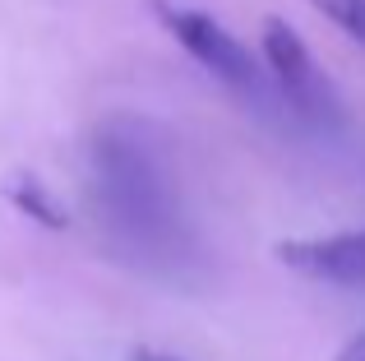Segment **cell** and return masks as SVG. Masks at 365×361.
<instances>
[{"mask_svg":"<svg viewBox=\"0 0 365 361\" xmlns=\"http://www.w3.org/2000/svg\"><path fill=\"white\" fill-rule=\"evenodd\" d=\"M88 208L102 241L130 269L153 278H176L195 269L199 241L180 195V176L148 121L111 116L93 130Z\"/></svg>","mask_w":365,"mask_h":361,"instance_id":"6da1fadb","label":"cell"},{"mask_svg":"<svg viewBox=\"0 0 365 361\" xmlns=\"http://www.w3.org/2000/svg\"><path fill=\"white\" fill-rule=\"evenodd\" d=\"M158 24L195 56V65H204L217 83H227L241 98H268V74L259 70V61L250 56V46L232 33L227 24H217L208 9L195 5H171V0H153Z\"/></svg>","mask_w":365,"mask_h":361,"instance_id":"7a4b0ae2","label":"cell"},{"mask_svg":"<svg viewBox=\"0 0 365 361\" xmlns=\"http://www.w3.org/2000/svg\"><path fill=\"white\" fill-rule=\"evenodd\" d=\"M264 65H268V79H273L277 98L301 121H310V126H319V130H338L342 121H347L333 79L319 70V61L310 56L305 37L277 14L264 19Z\"/></svg>","mask_w":365,"mask_h":361,"instance_id":"3957f363","label":"cell"},{"mask_svg":"<svg viewBox=\"0 0 365 361\" xmlns=\"http://www.w3.org/2000/svg\"><path fill=\"white\" fill-rule=\"evenodd\" d=\"M273 255L314 283L365 288V227H347V232L329 236H292V241H277Z\"/></svg>","mask_w":365,"mask_h":361,"instance_id":"277c9868","label":"cell"},{"mask_svg":"<svg viewBox=\"0 0 365 361\" xmlns=\"http://www.w3.org/2000/svg\"><path fill=\"white\" fill-rule=\"evenodd\" d=\"M5 195H9V204H14V208H24V213H28V218H37V223H46V227H65L61 204L51 199V190H46L37 176L19 172L14 180H5Z\"/></svg>","mask_w":365,"mask_h":361,"instance_id":"5b68a950","label":"cell"},{"mask_svg":"<svg viewBox=\"0 0 365 361\" xmlns=\"http://www.w3.org/2000/svg\"><path fill=\"white\" fill-rule=\"evenodd\" d=\"M310 5L319 9L324 19H333L351 42L365 46V0H310Z\"/></svg>","mask_w":365,"mask_h":361,"instance_id":"8992f818","label":"cell"},{"mask_svg":"<svg viewBox=\"0 0 365 361\" xmlns=\"http://www.w3.org/2000/svg\"><path fill=\"white\" fill-rule=\"evenodd\" d=\"M338 361H365V329L356 338H347V343H342V352H338Z\"/></svg>","mask_w":365,"mask_h":361,"instance_id":"52a82bcc","label":"cell"},{"mask_svg":"<svg viewBox=\"0 0 365 361\" xmlns=\"http://www.w3.org/2000/svg\"><path fill=\"white\" fill-rule=\"evenodd\" d=\"M130 361H180V357H167V352H153V347H139V352H130Z\"/></svg>","mask_w":365,"mask_h":361,"instance_id":"ba28073f","label":"cell"}]
</instances>
